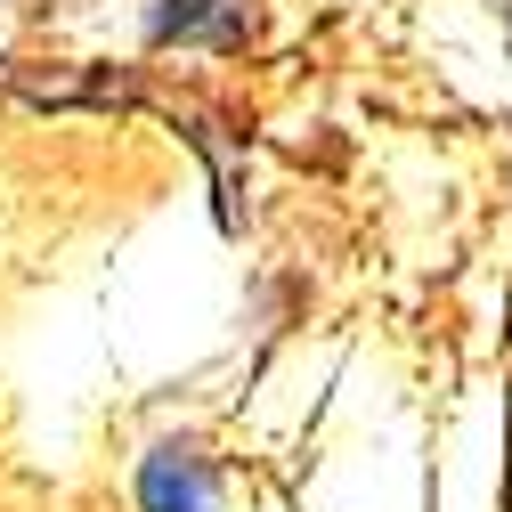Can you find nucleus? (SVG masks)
Masks as SVG:
<instances>
[{"label":"nucleus","mask_w":512,"mask_h":512,"mask_svg":"<svg viewBox=\"0 0 512 512\" xmlns=\"http://www.w3.org/2000/svg\"><path fill=\"white\" fill-rule=\"evenodd\" d=\"M212 464L196 456V439H163L147 472H139V504L147 512H212Z\"/></svg>","instance_id":"nucleus-1"},{"label":"nucleus","mask_w":512,"mask_h":512,"mask_svg":"<svg viewBox=\"0 0 512 512\" xmlns=\"http://www.w3.org/2000/svg\"><path fill=\"white\" fill-rule=\"evenodd\" d=\"M236 25V0H163L155 9V41H212Z\"/></svg>","instance_id":"nucleus-2"}]
</instances>
